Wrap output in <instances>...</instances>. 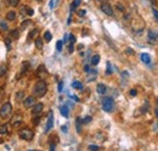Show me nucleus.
Listing matches in <instances>:
<instances>
[{
  "instance_id": "35",
  "label": "nucleus",
  "mask_w": 158,
  "mask_h": 151,
  "mask_svg": "<svg viewBox=\"0 0 158 151\" xmlns=\"http://www.w3.org/2000/svg\"><path fill=\"white\" fill-rule=\"evenodd\" d=\"M68 38H69V42H71V44H74V43H75V37L73 36V34H69Z\"/></svg>"
},
{
  "instance_id": "16",
  "label": "nucleus",
  "mask_w": 158,
  "mask_h": 151,
  "mask_svg": "<svg viewBox=\"0 0 158 151\" xmlns=\"http://www.w3.org/2000/svg\"><path fill=\"white\" fill-rule=\"evenodd\" d=\"M98 62H100V55H94L91 57V65L92 66H96Z\"/></svg>"
},
{
  "instance_id": "32",
  "label": "nucleus",
  "mask_w": 158,
  "mask_h": 151,
  "mask_svg": "<svg viewBox=\"0 0 158 151\" xmlns=\"http://www.w3.org/2000/svg\"><path fill=\"white\" fill-rule=\"evenodd\" d=\"M0 30H1V31H8V23H5V22L0 23Z\"/></svg>"
},
{
  "instance_id": "27",
  "label": "nucleus",
  "mask_w": 158,
  "mask_h": 151,
  "mask_svg": "<svg viewBox=\"0 0 158 151\" xmlns=\"http://www.w3.org/2000/svg\"><path fill=\"white\" fill-rule=\"evenodd\" d=\"M29 25H31V21H29V20H26V21L21 25V30H26V28H27Z\"/></svg>"
},
{
  "instance_id": "49",
  "label": "nucleus",
  "mask_w": 158,
  "mask_h": 151,
  "mask_svg": "<svg viewBox=\"0 0 158 151\" xmlns=\"http://www.w3.org/2000/svg\"><path fill=\"white\" fill-rule=\"evenodd\" d=\"M73 97V100H75V101H79V99H78V96H72Z\"/></svg>"
},
{
  "instance_id": "41",
  "label": "nucleus",
  "mask_w": 158,
  "mask_h": 151,
  "mask_svg": "<svg viewBox=\"0 0 158 151\" xmlns=\"http://www.w3.org/2000/svg\"><path fill=\"white\" fill-rule=\"evenodd\" d=\"M136 94H137V91H136L135 89H131V90H130V95H131V96H135Z\"/></svg>"
},
{
  "instance_id": "28",
  "label": "nucleus",
  "mask_w": 158,
  "mask_h": 151,
  "mask_svg": "<svg viewBox=\"0 0 158 151\" xmlns=\"http://www.w3.org/2000/svg\"><path fill=\"white\" fill-rule=\"evenodd\" d=\"M62 48H63V43L61 42V40H58V42L56 43V49H57V51H62Z\"/></svg>"
},
{
  "instance_id": "38",
  "label": "nucleus",
  "mask_w": 158,
  "mask_h": 151,
  "mask_svg": "<svg viewBox=\"0 0 158 151\" xmlns=\"http://www.w3.org/2000/svg\"><path fill=\"white\" fill-rule=\"evenodd\" d=\"M21 14L22 15H27V6H22L21 8Z\"/></svg>"
},
{
  "instance_id": "23",
  "label": "nucleus",
  "mask_w": 158,
  "mask_h": 151,
  "mask_svg": "<svg viewBox=\"0 0 158 151\" xmlns=\"http://www.w3.org/2000/svg\"><path fill=\"white\" fill-rule=\"evenodd\" d=\"M51 39H52L51 33H50L49 31H46V32L44 33V40H45L46 43H49V42H51Z\"/></svg>"
},
{
  "instance_id": "22",
  "label": "nucleus",
  "mask_w": 158,
  "mask_h": 151,
  "mask_svg": "<svg viewBox=\"0 0 158 151\" xmlns=\"http://www.w3.org/2000/svg\"><path fill=\"white\" fill-rule=\"evenodd\" d=\"M8 134V124H1L0 126V135Z\"/></svg>"
},
{
  "instance_id": "7",
  "label": "nucleus",
  "mask_w": 158,
  "mask_h": 151,
  "mask_svg": "<svg viewBox=\"0 0 158 151\" xmlns=\"http://www.w3.org/2000/svg\"><path fill=\"white\" fill-rule=\"evenodd\" d=\"M43 108H44V105L42 102H39V104H36L33 107H32V115L34 116H38L40 112L43 111Z\"/></svg>"
},
{
  "instance_id": "13",
  "label": "nucleus",
  "mask_w": 158,
  "mask_h": 151,
  "mask_svg": "<svg viewBox=\"0 0 158 151\" xmlns=\"http://www.w3.org/2000/svg\"><path fill=\"white\" fill-rule=\"evenodd\" d=\"M141 61L144 63H151V56L148 54H141Z\"/></svg>"
},
{
  "instance_id": "47",
  "label": "nucleus",
  "mask_w": 158,
  "mask_h": 151,
  "mask_svg": "<svg viewBox=\"0 0 158 151\" xmlns=\"http://www.w3.org/2000/svg\"><path fill=\"white\" fill-rule=\"evenodd\" d=\"M39 122V117H36V119H34V124H38Z\"/></svg>"
},
{
  "instance_id": "42",
  "label": "nucleus",
  "mask_w": 158,
  "mask_h": 151,
  "mask_svg": "<svg viewBox=\"0 0 158 151\" xmlns=\"http://www.w3.org/2000/svg\"><path fill=\"white\" fill-rule=\"evenodd\" d=\"M55 146H56V144H55V143L50 144V151H55Z\"/></svg>"
},
{
  "instance_id": "14",
  "label": "nucleus",
  "mask_w": 158,
  "mask_h": 151,
  "mask_svg": "<svg viewBox=\"0 0 158 151\" xmlns=\"http://www.w3.org/2000/svg\"><path fill=\"white\" fill-rule=\"evenodd\" d=\"M10 37L12 38V39H18L20 38V31L18 30H14V31H11L10 32Z\"/></svg>"
},
{
  "instance_id": "4",
  "label": "nucleus",
  "mask_w": 158,
  "mask_h": 151,
  "mask_svg": "<svg viewBox=\"0 0 158 151\" xmlns=\"http://www.w3.org/2000/svg\"><path fill=\"white\" fill-rule=\"evenodd\" d=\"M102 108L106 112H111L113 111L114 108V101L112 97H103L102 99Z\"/></svg>"
},
{
  "instance_id": "53",
  "label": "nucleus",
  "mask_w": 158,
  "mask_h": 151,
  "mask_svg": "<svg viewBox=\"0 0 158 151\" xmlns=\"http://www.w3.org/2000/svg\"><path fill=\"white\" fill-rule=\"evenodd\" d=\"M37 1H40V0H37Z\"/></svg>"
},
{
  "instance_id": "45",
  "label": "nucleus",
  "mask_w": 158,
  "mask_h": 151,
  "mask_svg": "<svg viewBox=\"0 0 158 151\" xmlns=\"http://www.w3.org/2000/svg\"><path fill=\"white\" fill-rule=\"evenodd\" d=\"M73 50H74L73 44H71V45H69V53H73Z\"/></svg>"
},
{
  "instance_id": "20",
  "label": "nucleus",
  "mask_w": 158,
  "mask_h": 151,
  "mask_svg": "<svg viewBox=\"0 0 158 151\" xmlns=\"http://www.w3.org/2000/svg\"><path fill=\"white\" fill-rule=\"evenodd\" d=\"M8 72V66L6 65H0V77H4Z\"/></svg>"
},
{
  "instance_id": "6",
  "label": "nucleus",
  "mask_w": 158,
  "mask_h": 151,
  "mask_svg": "<svg viewBox=\"0 0 158 151\" xmlns=\"http://www.w3.org/2000/svg\"><path fill=\"white\" fill-rule=\"evenodd\" d=\"M101 11H102L103 14L108 15V16H113V9H112V6H111L109 4H107V3L101 4Z\"/></svg>"
},
{
  "instance_id": "34",
  "label": "nucleus",
  "mask_w": 158,
  "mask_h": 151,
  "mask_svg": "<svg viewBox=\"0 0 158 151\" xmlns=\"http://www.w3.org/2000/svg\"><path fill=\"white\" fill-rule=\"evenodd\" d=\"M89 150L90 151H98V150H100V148H98L97 145H89Z\"/></svg>"
},
{
  "instance_id": "3",
  "label": "nucleus",
  "mask_w": 158,
  "mask_h": 151,
  "mask_svg": "<svg viewBox=\"0 0 158 151\" xmlns=\"http://www.w3.org/2000/svg\"><path fill=\"white\" fill-rule=\"evenodd\" d=\"M12 112V105L10 102H5L4 105L0 107V117L3 118H8L9 116Z\"/></svg>"
},
{
  "instance_id": "54",
  "label": "nucleus",
  "mask_w": 158,
  "mask_h": 151,
  "mask_svg": "<svg viewBox=\"0 0 158 151\" xmlns=\"http://www.w3.org/2000/svg\"><path fill=\"white\" fill-rule=\"evenodd\" d=\"M29 151H33V150H29Z\"/></svg>"
},
{
  "instance_id": "52",
  "label": "nucleus",
  "mask_w": 158,
  "mask_h": 151,
  "mask_svg": "<svg viewBox=\"0 0 158 151\" xmlns=\"http://www.w3.org/2000/svg\"><path fill=\"white\" fill-rule=\"evenodd\" d=\"M156 113H157V116H158V110H157V111H156Z\"/></svg>"
},
{
  "instance_id": "26",
  "label": "nucleus",
  "mask_w": 158,
  "mask_h": 151,
  "mask_svg": "<svg viewBox=\"0 0 158 151\" xmlns=\"http://www.w3.org/2000/svg\"><path fill=\"white\" fill-rule=\"evenodd\" d=\"M158 37V33L157 32H153V31H150L148 32V38L150 39H157Z\"/></svg>"
},
{
  "instance_id": "19",
  "label": "nucleus",
  "mask_w": 158,
  "mask_h": 151,
  "mask_svg": "<svg viewBox=\"0 0 158 151\" xmlns=\"http://www.w3.org/2000/svg\"><path fill=\"white\" fill-rule=\"evenodd\" d=\"M16 19V12L15 11H10V12H8L6 15V20L8 21H14Z\"/></svg>"
},
{
  "instance_id": "15",
  "label": "nucleus",
  "mask_w": 158,
  "mask_h": 151,
  "mask_svg": "<svg viewBox=\"0 0 158 151\" xmlns=\"http://www.w3.org/2000/svg\"><path fill=\"white\" fill-rule=\"evenodd\" d=\"M60 112H61V115L63 116V117H68V115H69V111H68V107L67 106H62L61 108H60Z\"/></svg>"
},
{
  "instance_id": "36",
  "label": "nucleus",
  "mask_w": 158,
  "mask_h": 151,
  "mask_svg": "<svg viewBox=\"0 0 158 151\" xmlns=\"http://www.w3.org/2000/svg\"><path fill=\"white\" fill-rule=\"evenodd\" d=\"M107 74H111L112 73V67H111V63L109 62H107V72H106Z\"/></svg>"
},
{
  "instance_id": "51",
  "label": "nucleus",
  "mask_w": 158,
  "mask_h": 151,
  "mask_svg": "<svg viewBox=\"0 0 158 151\" xmlns=\"http://www.w3.org/2000/svg\"><path fill=\"white\" fill-rule=\"evenodd\" d=\"M97 1H105V0H97Z\"/></svg>"
},
{
  "instance_id": "9",
  "label": "nucleus",
  "mask_w": 158,
  "mask_h": 151,
  "mask_svg": "<svg viewBox=\"0 0 158 151\" xmlns=\"http://www.w3.org/2000/svg\"><path fill=\"white\" fill-rule=\"evenodd\" d=\"M22 123V117H21V115L20 113H17L15 117L11 119V124H12L14 127H18L20 124Z\"/></svg>"
},
{
  "instance_id": "18",
  "label": "nucleus",
  "mask_w": 158,
  "mask_h": 151,
  "mask_svg": "<svg viewBox=\"0 0 158 151\" xmlns=\"http://www.w3.org/2000/svg\"><path fill=\"white\" fill-rule=\"evenodd\" d=\"M80 3H81V0H73V3L71 4V11H74L80 5Z\"/></svg>"
},
{
  "instance_id": "37",
  "label": "nucleus",
  "mask_w": 158,
  "mask_h": 151,
  "mask_svg": "<svg viewBox=\"0 0 158 151\" xmlns=\"http://www.w3.org/2000/svg\"><path fill=\"white\" fill-rule=\"evenodd\" d=\"M27 15H28V16H33V15H34V11H33L31 8H27Z\"/></svg>"
},
{
  "instance_id": "50",
  "label": "nucleus",
  "mask_w": 158,
  "mask_h": 151,
  "mask_svg": "<svg viewBox=\"0 0 158 151\" xmlns=\"http://www.w3.org/2000/svg\"><path fill=\"white\" fill-rule=\"evenodd\" d=\"M62 130H63V132H67V127L63 126V127H62Z\"/></svg>"
},
{
  "instance_id": "29",
  "label": "nucleus",
  "mask_w": 158,
  "mask_h": 151,
  "mask_svg": "<svg viewBox=\"0 0 158 151\" xmlns=\"http://www.w3.org/2000/svg\"><path fill=\"white\" fill-rule=\"evenodd\" d=\"M9 4L11 6H17L20 4V0H9Z\"/></svg>"
},
{
  "instance_id": "48",
  "label": "nucleus",
  "mask_w": 158,
  "mask_h": 151,
  "mask_svg": "<svg viewBox=\"0 0 158 151\" xmlns=\"http://www.w3.org/2000/svg\"><path fill=\"white\" fill-rule=\"evenodd\" d=\"M50 8H54V0H51L50 1Z\"/></svg>"
},
{
  "instance_id": "12",
  "label": "nucleus",
  "mask_w": 158,
  "mask_h": 151,
  "mask_svg": "<svg viewBox=\"0 0 158 151\" xmlns=\"http://www.w3.org/2000/svg\"><path fill=\"white\" fill-rule=\"evenodd\" d=\"M36 46H37V49H39V50H42V49H43L44 42H43V39H42V38H36Z\"/></svg>"
},
{
  "instance_id": "40",
  "label": "nucleus",
  "mask_w": 158,
  "mask_h": 151,
  "mask_svg": "<svg viewBox=\"0 0 158 151\" xmlns=\"http://www.w3.org/2000/svg\"><path fill=\"white\" fill-rule=\"evenodd\" d=\"M152 12H153V16L156 17V20L158 21V10H152Z\"/></svg>"
},
{
  "instance_id": "2",
  "label": "nucleus",
  "mask_w": 158,
  "mask_h": 151,
  "mask_svg": "<svg viewBox=\"0 0 158 151\" xmlns=\"http://www.w3.org/2000/svg\"><path fill=\"white\" fill-rule=\"evenodd\" d=\"M18 135H20L21 139H23V140L31 141L34 138V132L32 129H29V128H23V129H20Z\"/></svg>"
},
{
  "instance_id": "31",
  "label": "nucleus",
  "mask_w": 158,
  "mask_h": 151,
  "mask_svg": "<svg viewBox=\"0 0 158 151\" xmlns=\"http://www.w3.org/2000/svg\"><path fill=\"white\" fill-rule=\"evenodd\" d=\"M5 44H6L8 50H11V39H10V38H6V39H5Z\"/></svg>"
},
{
  "instance_id": "46",
  "label": "nucleus",
  "mask_w": 158,
  "mask_h": 151,
  "mask_svg": "<svg viewBox=\"0 0 158 151\" xmlns=\"http://www.w3.org/2000/svg\"><path fill=\"white\" fill-rule=\"evenodd\" d=\"M133 53H134V51H133L130 48H128V49H127V54H133Z\"/></svg>"
},
{
  "instance_id": "1",
  "label": "nucleus",
  "mask_w": 158,
  "mask_h": 151,
  "mask_svg": "<svg viewBox=\"0 0 158 151\" xmlns=\"http://www.w3.org/2000/svg\"><path fill=\"white\" fill-rule=\"evenodd\" d=\"M46 91H48V84H46L45 80H38V82L36 83V85H34V88H33V94L34 96H37V97H43L45 94H46Z\"/></svg>"
},
{
  "instance_id": "21",
  "label": "nucleus",
  "mask_w": 158,
  "mask_h": 151,
  "mask_svg": "<svg viewBox=\"0 0 158 151\" xmlns=\"http://www.w3.org/2000/svg\"><path fill=\"white\" fill-rule=\"evenodd\" d=\"M72 86H73L74 89H78V90L83 89V84H81L80 82H78V80H74V82L72 83Z\"/></svg>"
},
{
  "instance_id": "25",
  "label": "nucleus",
  "mask_w": 158,
  "mask_h": 151,
  "mask_svg": "<svg viewBox=\"0 0 158 151\" xmlns=\"http://www.w3.org/2000/svg\"><path fill=\"white\" fill-rule=\"evenodd\" d=\"M23 97H25V91H18L16 94V100L17 101H23Z\"/></svg>"
},
{
  "instance_id": "33",
  "label": "nucleus",
  "mask_w": 158,
  "mask_h": 151,
  "mask_svg": "<svg viewBox=\"0 0 158 151\" xmlns=\"http://www.w3.org/2000/svg\"><path fill=\"white\" fill-rule=\"evenodd\" d=\"M89 122H91V117H90V116H86L84 119H81V123H83V124H86V123H89Z\"/></svg>"
},
{
  "instance_id": "17",
  "label": "nucleus",
  "mask_w": 158,
  "mask_h": 151,
  "mask_svg": "<svg viewBox=\"0 0 158 151\" xmlns=\"http://www.w3.org/2000/svg\"><path fill=\"white\" fill-rule=\"evenodd\" d=\"M28 68H29V62L25 61L22 63V66H21V73H26L28 71Z\"/></svg>"
},
{
  "instance_id": "30",
  "label": "nucleus",
  "mask_w": 158,
  "mask_h": 151,
  "mask_svg": "<svg viewBox=\"0 0 158 151\" xmlns=\"http://www.w3.org/2000/svg\"><path fill=\"white\" fill-rule=\"evenodd\" d=\"M75 123H77V132L80 133V123H81V119L78 117L77 119H75Z\"/></svg>"
},
{
  "instance_id": "5",
  "label": "nucleus",
  "mask_w": 158,
  "mask_h": 151,
  "mask_svg": "<svg viewBox=\"0 0 158 151\" xmlns=\"http://www.w3.org/2000/svg\"><path fill=\"white\" fill-rule=\"evenodd\" d=\"M36 96H27L25 100H23V105H25V107L26 108H31V107H33L34 105H36Z\"/></svg>"
},
{
  "instance_id": "44",
  "label": "nucleus",
  "mask_w": 158,
  "mask_h": 151,
  "mask_svg": "<svg viewBox=\"0 0 158 151\" xmlns=\"http://www.w3.org/2000/svg\"><path fill=\"white\" fill-rule=\"evenodd\" d=\"M84 71H85V72H90V67L88 66V65H85V66H84Z\"/></svg>"
},
{
  "instance_id": "39",
  "label": "nucleus",
  "mask_w": 158,
  "mask_h": 151,
  "mask_svg": "<svg viewBox=\"0 0 158 151\" xmlns=\"http://www.w3.org/2000/svg\"><path fill=\"white\" fill-rule=\"evenodd\" d=\"M85 14H86L85 10H78V15L79 16H85Z\"/></svg>"
},
{
  "instance_id": "8",
  "label": "nucleus",
  "mask_w": 158,
  "mask_h": 151,
  "mask_svg": "<svg viewBox=\"0 0 158 151\" xmlns=\"http://www.w3.org/2000/svg\"><path fill=\"white\" fill-rule=\"evenodd\" d=\"M52 126H54V113L50 112L49 113V118H48V122H46V127H45V132H49Z\"/></svg>"
},
{
  "instance_id": "24",
  "label": "nucleus",
  "mask_w": 158,
  "mask_h": 151,
  "mask_svg": "<svg viewBox=\"0 0 158 151\" xmlns=\"http://www.w3.org/2000/svg\"><path fill=\"white\" fill-rule=\"evenodd\" d=\"M38 33H39V30H37V28H36V30H33V31H31V33H29V36H28V39L31 40L32 38H36L38 36Z\"/></svg>"
},
{
  "instance_id": "10",
  "label": "nucleus",
  "mask_w": 158,
  "mask_h": 151,
  "mask_svg": "<svg viewBox=\"0 0 158 151\" xmlns=\"http://www.w3.org/2000/svg\"><path fill=\"white\" fill-rule=\"evenodd\" d=\"M96 90H97V93L98 94H105V93L107 91V88H106V85L105 84H102V83H100V84H97V88H96Z\"/></svg>"
},
{
  "instance_id": "43",
  "label": "nucleus",
  "mask_w": 158,
  "mask_h": 151,
  "mask_svg": "<svg viewBox=\"0 0 158 151\" xmlns=\"http://www.w3.org/2000/svg\"><path fill=\"white\" fill-rule=\"evenodd\" d=\"M62 88H63V83L60 82V84H58V91H62Z\"/></svg>"
},
{
  "instance_id": "11",
  "label": "nucleus",
  "mask_w": 158,
  "mask_h": 151,
  "mask_svg": "<svg viewBox=\"0 0 158 151\" xmlns=\"http://www.w3.org/2000/svg\"><path fill=\"white\" fill-rule=\"evenodd\" d=\"M38 76H39L40 78H43L44 76H46V68H45L44 65H40L39 66V68H38Z\"/></svg>"
}]
</instances>
